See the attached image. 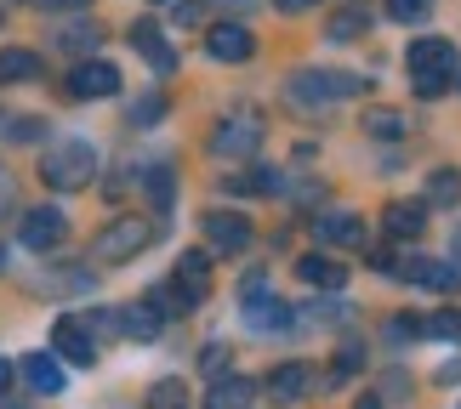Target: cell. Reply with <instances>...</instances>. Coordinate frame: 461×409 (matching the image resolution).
<instances>
[{
  "mask_svg": "<svg viewBox=\"0 0 461 409\" xmlns=\"http://www.w3.org/2000/svg\"><path fill=\"white\" fill-rule=\"evenodd\" d=\"M92 176H97V148H92V142H80V137L51 142L46 159H41V182H46V188H58V193H80V188H92Z\"/></svg>",
  "mask_w": 461,
  "mask_h": 409,
  "instance_id": "obj_1",
  "label": "cell"
},
{
  "mask_svg": "<svg viewBox=\"0 0 461 409\" xmlns=\"http://www.w3.org/2000/svg\"><path fill=\"white\" fill-rule=\"evenodd\" d=\"M404 63H411V80H416L421 97L450 92V85H456V68H461V63H456V46L445 40V34H421Z\"/></svg>",
  "mask_w": 461,
  "mask_h": 409,
  "instance_id": "obj_2",
  "label": "cell"
},
{
  "mask_svg": "<svg viewBox=\"0 0 461 409\" xmlns=\"http://www.w3.org/2000/svg\"><path fill=\"white\" fill-rule=\"evenodd\" d=\"M149 239H154V222H149V217H114V222L92 239V256H97V262H109V268H120V262L143 256V251H149Z\"/></svg>",
  "mask_w": 461,
  "mask_h": 409,
  "instance_id": "obj_3",
  "label": "cell"
},
{
  "mask_svg": "<svg viewBox=\"0 0 461 409\" xmlns=\"http://www.w3.org/2000/svg\"><path fill=\"white\" fill-rule=\"evenodd\" d=\"M365 75H336V68H303L285 92H291V102H336V97H359L365 92Z\"/></svg>",
  "mask_w": 461,
  "mask_h": 409,
  "instance_id": "obj_4",
  "label": "cell"
},
{
  "mask_svg": "<svg viewBox=\"0 0 461 409\" xmlns=\"http://www.w3.org/2000/svg\"><path fill=\"white\" fill-rule=\"evenodd\" d=\"M63 234H68V222H63L58 205H29L23 222H17V245L23 251H58Z\"/></svg>",
  "mask_w": 461,
  "mask_h": 409,
  "instance_id": "obj_5",
  "label": "cell"
},
{
  "mask_svg": "<svg viewBox=\"0 0 461 409\" xmlns=\"http://www.w3.org/2000/svg\"><path fill=\"white\" fill-rule=\"evenodd\" d=\"M257 148H262V120L251 114H234L211 131V154L217 159H257Z\"/></svg>",
  "mask_w": 461,
  "mask_h": 409,
  "instance_id": "obj_6",
  "label": "cell"
},
{
  "mask_svg": "<svg viewBox=\"0 0 461 409\" xmlns=\"http://www.w3.org/2000/svg\"><path fill=\"white\" fill-rule=\"evenodd\" d=\"M63 85H68V97H75V102H97V97H114L120 92V68L103 63V58H86V63L68 68Z\"/></svg>",
  "mask_w": 461,
  "mask_h": 409,
  "instance_id": "obj_7",
  "label": "cell"
},
{
  "mask_svg": "<svg viewBox=\"0 0 461 409\" xmlns=\"http://www.w3.org/2000/svg\"><path fill=\"white\" fill-rule=\"evenodd\" d=\"M205 245L211 256H240L245 245H251V222L240 217V210H205Z\"/></svg>",
  "mask_w": 461,
  "mask_h": 409,
  "instance_id": "obj_8",
  "label": "cell"
},
{
  "mask_svg": "<svg viewBox=\"0 0 461 409\" xmlns=\"http://www.w3.org/2000/svg\"><path fill=\"white\" fill-rule=\"evenodd\" d=\"M51 347H58V359L68 364H97V342H92V318H58L51 325Z\"/></svg>",
  "mask_w": 461,
  "mask_h": 409,
  "instance_id": "obj_9",
  "label": "cell"
},
{
  "mask_svg": "<svg viewBox=\"0 0 461 409\" xmlns=\"http://www.w3.org/2000/svg\"><path fill=\"white\" fill-rule=\"evenodd\" d=\"M126 40H131V51H137V58H143V63L154 68V75H171V68H176V51H171V40L159 34V23H149V17L126 29Z\"/></svg>",
  "mask_w": 461,
  "mask_h": 409,
  "instance_id": "obj_10",
  "label": "cell"
},
{
  "mask_svg": "<svg viewBox=\"0 0 461 409\" xmlns=\"http://www.w3.org/2000/svg\"><path fill=\"white\" fill-rule=\"evenodd\" d=\"M399 279H416V284H428V290H438V296H456L461 290V268L456 262H445V256H411V262H399Z\"/></svg>",
  "mask_w": 461,
  "mask_h": 409,
  "instance_id": "obj_11",
  "label": "cell"
},
{
  "mask_svg": "<svg viewBox=\"0 0 461 409\" xmlns=\"http://www.w3.org/2000/svg\"><path fill=\"white\" fill-rule=\"evenodd\" d=\"M205 51H211L217 63H245V58L257 51V34L245 29V23H211V29H205Z\"/></svg>",
  "mask_w": 461,
  "mask_h": 409,
  "instance_id": "obj_12",
  "label": "cell"
},
{
  "mask_svg": "<svg viewBox=\"0 0 461 409\" xmlns=\"http://www.w3.org/2000/svg\"><path fill=\"white\" fill-rule=\"evenodd\" d=\"M313 234L325 239V245L353 251V245H365V217H359V210H319V217H313Z\"/></svg>",
  "mask_w": 461,
  "mask_h": 409,
  "instance_id": "obj_13",
  "label": "cell"
},
{
  "mask_svg": "<svg viewBox=\"0 0 461 409\" xmlns=\"http://www.w3.org/2000/svg\"><path fill=\"white\" fill-rule=\"evenodd\" d=\"M245 325H251V330H285L291 325V307H285V301H274L262 284H245Z\"/></svg>",
  "mask_w": 461,
  "mask_h": 409,
  "instance_id": "obj_14",
  "label": "cell"
},
{
  "mask_svg": "<svg viewBox=\"0 0 461 409\" xmlns=\"http://www.w3.org/2000/svg\"><path fill=\"white\" fill-rule=\"evenodd\" d=\"M382 222H387V239H404V245H411V239L428 234V205H421V200H393Z\"/></svg>",
  "mask_w": 461,
  "mask_h": 409,
  "instance_id": "obj_15",
  "label": "cell"
},
{
  "mask_svg": "<svg viewBox=\"0 0 461 409\" xmlns=\"http://www.w3.org/2000/svg\"><path fill=\"white\" fill-rule=\"evenodd\" d=\"M262 387H268V398H274V404H296V398H303L308 387H313V369H308V364H274Z\"/></svg>",
  "mask_w": 461,
  "mask_h": 409,
  "instance_id": "obj_16",
  "label": "cell"
},
{
  "mask_svg": "<svg viewBox=\"0 0 461 409\" xmlns=\"http://www.w3.org/2000/svg\"><path fill=\"white\" fill-rule=\"evenodd\" d=\"M176 284H183V296L194 301V307H200V301L211 296V256L205 251H188L183 262H176V273H171Z\"/></svg>",
  "mask_w": 461,
  "mask_h": 409,
  "instance_id": "obj_17",
  "label": "cell"
},
{
  "mask_svg": "<svg viewBox=\"0 0 461 409\" xmlns=\"http://www.w3.org/2000/svg\"><path fill=\"white\" fill-rule=\"evenodd\" d=\"M296 273H303V284H319V290H342L348 262L342 256H296Z\"/></svg>",
  "mask_w": 461,
  "mask_h": 409,
  "instance_id": "obj_18",
  "label": "cell"
},
{
  "mask_svg": "<svg viewBox=\"0 0 461 409\" xmlns=\"http://www.w3.org/2000/svg\"><path fill=\"white\" fill-rule=\"evenodd\" d=\"M251 398H257V387L245 381V376H222L211 381V393H205V409H251Z\"/></svg>",
  "mask_w": 461,
  "mask_h": 409,
  "instance_id": "obj_19",
  "label": "cell"
},
{
  "mask_svg": "<svg viewBox=\"0 0 461 409\" xmlns=\"http://www.w3.org/2000/svg\"><path fill=\"white\" fill-rule=\"evenodd\" d=\"M23 381H29L41 398H58V393H63V364L51 359V352H29V359H23Z\"/></svg>",
  "mask_w": 461,
  "mask_h": 409,
  "instance_id": "obj_20",
  "label": "cell"
},
{
  "mask_svg": "<svg viewBox=\"0 0 461 409\" xmlns=\"http://www.w3.org/2000/svg\"><path fill=\"white\" fill-rule=\"evenodd\" d=\"M23 80H41V51L6 46L0 51V85H23Z\"/></svg>",
  "mask_w": 461,
  "mask_h": 409,
  "instance_id": "obj_21",
  "label": "cell"
},
{
  "mask_svg": "<svg viewBox=\"0 0 461 409\" xmlns=\"http://www.w3.org/2000/svg\"><path fill=\"white\" fill-rule=\"evenodd\" d=\"M114 330H126L131 342H154V335H159V313L149 307V301H131V307L114 313Z\"/></svg>",
  "mask_w": 461,
  "mask_h": 409,
  "instance_id": "obj_22",
  "label": "cell"
},
{
  "mask_svg": "<svg viewBox=\"0 0 461 409\" xmlns=\"http://www.w3.org/2000/svg\"><path fill=\"white\" fill-rule=\"evenodd\" d=\"M143 301H149V307H154L159 318H183V313H194V301L183 296V284H176V279H166V284H154V290H149Z\"/></svg>",
  "mask_w": 461,
  "mask_h": 409,
  "instance_id": "obj_23",
  "label": "cell"
},
{
  "mask_svg": "<svg viewBox=\"0 0 461 409\" xmlns=\"http://www.w3.org/2000/svg\"><path fill=\"white\" fill-rule=\"evenodd\" d=\"M428 200H433L438 210L461 205V171H450V165H445V171H433V176H428Z\"/></svg>",
  "mask_w": 461,
  "mask_h": 409,
  "instance_id": "obj_24",
  "label": "cell"
},
{
  "mask_svg": "<svg viewBox=\"0 0 461 409\" xmlns=\"http://www.w3.org/2000/svg\"><path fill=\"white\" fill-rule=\"evenodd\" d=\"M359 369H365V342H342L336 359H330V381H348V376H359Z\"/></svg>",
  "mask_w": 461,
  "mask_h": 409,
  "instance_id": "obj_25",
  "label": "cell"
},
{
  "mask_svg": "<svg viewBox=\"0 0 461 409\" xmlns=\"http://www.w3.org/2000/svg\"><path fill=\"white\" fill-rule=\"evenodd\" d=\"M97 40H103L97 23H68V29H58V46H63V51H92Z\"/></svg>",
  "mask_w": 461,
  "mask_h": 409,
  "instance_id": "obj_26",
  "label": "cell"
},
{
  "mask_svg": "<svg viewBox=\"0 0 461 409\" xmlns=\"http://www.w3.org/2000/svg\"><path fill=\"white\" fill-rule=\"evenodd\" d=\"M149 409H188V387L183 381H154L149 387Z\"/></svg>",
  "mask_w": 461,
  "mask_h": 409,
  "instance_id": "obj_27",
  "label": "cell"
},
{
  "mask_svg": "<svg viewBox=\"0 0 461 409\" xmlns=\"http://www.w3.org/2000/svg\"><path fill=\"white\" fill-rule=\"evenodd\" d=\"M171 193H176L171 165H154V171H149V200H154V210H171Z\"/></svg>",
  "mask_w": 461,
  "mask_h": 409,
  "instance_id": "obj_28",
  "label": "cell"
},
{
  "mask_svg": "<svg viewBox=\"0 0 461 409\" xmlns=\"http://www.w3.org/2000/svg\"><path fill=\"white\" fill-rule=\"evenodd\" d=\"M382 335H387V342H393V347H411L416 335H421V325H416L411 313H393V318H387V325H382Z\"/></svg>",
  "mask_w": 461,
  "mask_h": 409,
  "instance_id": "obj_29",
  "label": "cell"
},
{
  "mask_svg": "<svg viewBox=\"0 0 461 409\" xmlns=\"http://www.w3.org/2000/svg\"><path fill=\"white\" fill-rule=\"evenodd\" d=\"M365 126H370V137H404V131H411V120L393 114V109H376V114L365 120Z\"/></svg>",
  "mask_w": 461,
  "mask_h": 409,
  "instance_id": "obj_30",
  "label": "cell"
},
{
  "mask_svg": "<svg viewBox=\"0 0 461 409\" xmlns=\"http://www.w3.org/2000/svg\"><path fill=\"white\" fill-rule=\"evenodd\" d=\"M0 137H6V142H41V137H46V126H41L34 114H17L12 126H0Z\"/></svg>",
  "mask_w": 461,
  "mask_h": 409,
  "instance_id": "obj_31",
  "label": "cell"
},
{
  "mask_svg": "<svg viewBox=\"0 0 461 409\" xmlns=\"http://www.w3.org/2000/svg\"><path fill=\"white\" fill-rule=\"evenodd\" d=\"M228 188H240V193H274L279 176L274 171H245V176H228Z\"/></svg>",
  "mask_w": 461,
  "mask_h": 409,
  "instance_id": "obj_32",
  "label": "cell"
},
{
  "mask_svg": "<svg viewBox=\"0 0 461 409\" xmlns=\"http://www.w3.org/2000/svg\"><path fill=\"white\" fill-rule=\"evenodd\" d=\"M387 12H393V23H428L433 0H387Z\"/></svg>",
  "mask_w": 461,
  "mask_h": 409,
  "instance_id": "obj_33",
  "label": "cell"
},
{
  "mask_svg": "<svg viewBox=\"0 0 461 409\" xmlns=\"http://www.w3.org/2000/svg\"><path fill=\"white\" fill-rule=\"evenodd\" d=\"M365 34V12H336L330 17V40H359Z\"/></svg>",
  "mask_w": 461,
  "mask_h": 409,
  "instance_id": "obj_34",
  "label": "cell"
},
{
  "mask_svg": "<svg viewBox=\"0 0 461 409\" xmlns=\"http://www.w3.org/2000/svg\"><path fill=\"white\" fill-rule=\"evenodd\" d=\"M421 330H428V335H438V342H461V318H456V313H433Z\"/></svg>",
  "mask_w": 461,
  "mask_h": 409,
  "instance_id": "obj_35",
  "label": "cell"
},
{
  "mask_svg": "<svg viewBox=\"0 0 461 409\" xmlns=\"http://www.w3.org/2000/svg\"><path fill=\"white\" fill-rule=\"evenodd\" d=\"M159 114H166V97H143V102H131V126H154Z\"/></svg>",
  "mask_w": 461,
  "mask_h": 409,
  "instance_id": "obj_36",
  "label": "cell"
},
{
  "mask_svg": "<svg viewBox=\"0 0 461 409\" xmlns=\"http://www.w3.org/2000/svg\"><path fill=\"white\" fill-rule=\"evenodd\" d=\"M200 369H205V376H222V369H228V347H222V342H211V347L200 352Z\"/></svg>",
  "mask_w": 461,
  "mask_h": 409,
  "instance_id": "obj_37",
  "label": "cell"
},
{
  "mask_svg": "<svg viewBox=\"0 0 461 409\" xmlns=\"http://www.w3.org/2000/svg\"><path fill=\"white\" fill-rule=\"evenodd\" d=\"M12 200H17V182H12V171H0V217L12 210Z\"/></svg>",
  "mask_w": 461,
  "mask_h": 409,
  "instance_id": "obj_38",
  "label": "cell"
},
{
  "mask_svg": "<svg viewBox=\"0 0 461 409\" xmlns=\"http://www.w3.org/2000/svg\"><path fill=\"white\" fill-rule=\"evenodd\" d=\"M274 6H279V12H308L313 0H274Z\"/></svg>",
  "mask_w": 461,
  "mask_h": 409,
  "instance_id": "obj_39",
  "label": "cell"
},
{
  "mask_svg": "<svg viewBox=\"0 0 461 409\" xmlns=\"http://www.w3.org/2000/svg\"><path fill=\"white\" fill-rule=\"evenodd\" d=\"M6 387H12V364L0 359V398H6Z\"/></svg>",
  "mask_w": 461,
  "mask_h": 409,
  "instance_id": "obj_40",
  "label": "cell"
},
{
  "mask_svg": "<svg viewBox=\"0 0 461 409\" xmlns=\"http://www.w3.org/2000/svg\"><path fill=\"white\" fill-rule=\"evenodd\" d=\"M46 6H86V0H46Z\"/></svg>",
  "mask_w": 461,
  "mask_h": 409,
  "instance_id": "obj_41",
  "label": "cell"
},
{
  "mask_svg": "<svg viewBox=\"0 0 461 409\" xmlns=\"http://www.w3.org/2000/svg\"><path fill=\"white\" fill-rule=\"evenodd\" d=\"M359 409H382V398H359Z\"/></svg>",
  "mask_w": 461,
  "mask_h": 409,
  "instance_id": "obj_42",
  "label": "cell"
},
{
  "mask_svg": "<svg viewBox=\"0 0 461 409\" xmlns=\"http://www.w3.org/2000/svg\"><path fill=\"white\" fill-rule=\"evenodd\" d=\"M222 6H251V0H222Z\"/></svg>",
  "mask_w": 461,
  "mask_h": 409,
  "instance_id": "obj_43",
  "label": "cell"
},
{
  "mask_svg": "<svg viewBox=\"0 0 461 409\" xmlns=\"http://www.w3.org/2000/svg\"><path fill=\"white\" fill-rule=\"evenodd\" d=\"M456 256H461V234H456Z\"/></svg>",
  "mask_w": 461,
  "mask_h": 409,
  "instance_id": "obj_44",
  "label": "cell"
},
{
  "mask_svg": "<svg viewBox=\"0 0 461 409\" xmlns=\"http://www.w3.org/2000/svg\"><path fill=\"white\" fill-rule=\"evenodd\" d=\"M0 268H6V251H0Z\"/></svg>",
  "mask_w": 461,
  "mask_h": 409,
  "instance_id": "obj_45",
  "label": "cell"
},
{
  "mask_svg": "<svg viewBox=\"0 0 461 409\" xmlns=\"http://www.w3.org/2000/svg\"><path fill=\"white\" fill-rule=\"evenodd\" d=\"M456 85H461V68H456Z\"/></svg>",
  "mask_w": 461,
  "mask_h": 409,
  "instance_id": "obj_46",
  "label": "cell"
}]
</instances>
